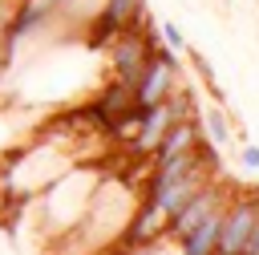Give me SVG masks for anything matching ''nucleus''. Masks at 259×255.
Masks as SVG:
<instances>
[{
	"label": "nucleus",
	"mask_w": 259,
	"mask_h": 255,
	"mask_svg": "<svg viewBox=\"0 0 259 255\" xmlns=\"http://www.w3.org/2000/svg\"><path fill=\"white\" fill-rule=\"evenodd\" d=\"M134 206H138V198L121 178H113V182L97 178V186H93V194H89V202H85V210H81V219L69 235L89 239V247H109V243L121 239Z\"/></svg>",
	"instance_id": "f257e3e1"
},
{
	"label": "nucleus",
	"mask_w": 259,
	"mask_h": 255,
	"mask_svg": "<svg viewBox=\"0 0 259 255\" xmlns=\"http://www.w3.org/2000/svg\"><path fill=\"white\" fill-rule=\"evenodd\" d=\"M93 186H97V170H65L61 178H53L49 186H45V227H53V235H69L73 227H77V219H81V210H85V202H89V194H93Z\"/></svg>",
	"instance_id": "f03ea898"
},
{
	"label": "nucleus",
	"mask_w": 259,
	"mask_h": 255,
	"mask_svg": "<svg viewBox=\"0 0 259 255\" xmlns=\"http://www.w3.org/2000/svg\"><path fill=\"white\" fill-rule=\"evenodd\" d=\"M146 28H150V24H130V28H121V32L105 45V49H109V69H113V77L125 81V85H138L146 61H150L154 40H150Z\"/></svg>",
	"instance_id": "7ed1b4c3"
},
{
	"label": "nucleus",
	"mask_w": 259,
	"mask_h": 255,
	"mask_svg": "<svg viewBox=\"0 0 259 255\" xmlns=\"http://www.w3.org/2000/svg\"><path fill=\"white\" fill-rule=\"evenodd\" d=\"M174 89H178V53H170L166 45H154L150 61H146V69H142V77L134 85V101L142 109V105L166 101Z\"/></svg>",
	"instance_id": "20e7f679"
},
{
	"label": "nucleus",
	"mask_w": 259,
	"mask_h": 255,
	"mask_svg": "<svg viewBox=\"0 0 259 255\" xmlns=\"http://www.w3.org/2000/svg\"><path fill=\"white\" fill-rule=\"evenodd\" d=\"M130 24H150V12H146V0H101V8L93 12V24H89V36H85V49H105L121 28Z\"/></svg>",
	"instance_id": "39448f33"
},
{
	"label": "nucleus",
	"mask_w": 259,
	"mask_h": 255,
	"mask_svg": "<svg viewBox=\"0 0 259 255\" xmlns=\"http://www.w3.org/2000/svg\"><path fill=\"white\" fill-rule=\"evenodd\" d=\"M255 206H259V194L227 198V206H223V223H219L214 255H243L247 235H251V223H255Z\"/></svg>",
	"instance_id": "423d86ee"
},
{
	"label": "nucleus",
	"mask_w": 259,
	"mask_h": 255,
	"mask_svg": "<svg viewBox=\"0 0 259 255\" xmlns=\"http://www.w3.org/2000/svg\"><path fill=\"white\" fill-rule=\"evenodd\" d=\"M219 223H223V206H219V210H210L198 227H190L182 239H174V243H178V255H214V243H219Z\"/></svg>",
	"instance_id": "0eeeda50"
},
{
	"label": "nucleus",
	"mask_w": 259,
	"mask_h": 255,
	"mask_svg": "<svg viewBox=\"0 0 259 255\" xmlns=\"http://www.w3.org/2000/svg\"><path fill=\"white\" fill-rule=\"evenodd\" d=\"M198 130H202V138H206L214 150L231 146V121H227V109H223V101H214V105L198 109Z\"/></svg>",
	"instance_id": "6e6552de"
},
{
	"label": "nucleus",
	"mask_w": 259,
	"mask_h": 255,
	"mask_svg": "<svg viewBox=\"0 0 259 255\" xmlns=\"http://www.w3.org/2000/svg\"><path fill=\"white\" fill-rule=\"evenodd\" d=\"M158 32H162V45H166L170 53H178V57H182V53L190 49V40H186V32H182V28L174 24V20H162V24H158Z\"/></svg>",
	"instance_id": "1a4fd4ad"
},
{
	"label": "nucleus",
	"mask_w": 259,
	"mask_h": 255,
	"mask_svg": "<svg viewBox=\"0 0 259 255\" xmlns=\"http://www.w3.org/2000/svg\"><path fill=\"white\" fill-rule=\"evenodd\" d=\"M239 166H243V170H259V146L243 142V146H239Z\"/></svg>",
	"instance_id": "9d476101"
},
{
	"label": "nucleus",
	"mask_w": 259,
	"mask_h": 255,
	"mask_svg": "<svg viewBox=\"0 0 259 255\" xmlns=\"http://www.w3.org/2000/svg\"><path fill=\"white\" fill-rule=\"evenodd\" d=\"M243 255H259V206H255V223H251V235H247Z\"/></svg>",
	"instance_id": "9b49d317"
}]
</instances>
